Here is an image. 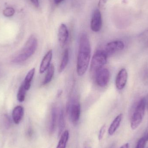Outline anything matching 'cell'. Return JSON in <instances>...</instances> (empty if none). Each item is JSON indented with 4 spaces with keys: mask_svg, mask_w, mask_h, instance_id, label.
Here are the masks:
<instances>
[{
    "mask_svg": "<svg viewBox=\"0 0 148 148\" xmlns=\"http://www.w3.org/2000/svg\"><path fill=\"white\" fill-rule=\"evenodd\" d=\"M91 56V47L88 36L83 34L79 40V49L77 62V73L83 75L88 69Z\"/></svg>",
    "mask_w": 148,
    "mask_h": 148,
    "instance_id": "1",
    "label": "cell"
},
{
    "mask_svg": "<svg viewBox=\"0 0 148 148\" xmlns=\"http://www.w3.org/2000/svg\"><path fill=\"white\" fill-rule=\"evenodd\" d=\"M105 131H106V126L105 125L101 127L100 131H99V136H98V139L99 140H101L102 139L104 134H105Z\"/></svg>",
    "mask_w": 148,
    "mask_h": 148,
    "instance_id": "23",
    "label": "cell"
},
{
    "mask_svg": "<svg viewBox=\"0 0 148 148\" xmlns=\"http://www.w3.org/2000/svg\"><path fill=\"white\" fill-rule=\"evenodd\" d=\"M108 55L103 50H98L93 56L91 60L90 69L92 71L95 72L107 63Z\"/></svg>",
    "mask_w": 148,
    "mask_h": 148,
    "instance_id": "4",
    "label": "cell"
},
{
    "mask_svg": "<svg viewBox=\"0 0 148 148\" xmlns=\"http://www.w3.org/2000/svg\"><path fill=\"white\" fill-rule=\"evenodd\" d=\"M15 13V10L12 7H8L3 11V14L5 17H10L14 16Z\"/></svg>",
    "mask_w": 148,
    "mask_h": 148,
    "instance_id": "21",
    "label": "cell"
},
{
    "mask_svg": "<svg viewBox=\"0 0 148 148\" xmlns=\"http://www.w3.org/2000/svg\"><path fill=\"white\" fill-rule=\"evenodd\" d=\"M27 90L25 89L24 85L22 84L20 86L17 94V99L18 101L23 102L24 101L26 97V92Z\"/></svg>",
    "mask_w": 148,
    "mask_h": 148,
    "instance_id": "20",
    "label": "cell"
},
{
    "mask_svg": "<svg viewBox=\"0 0 148 148\" xmlns=\"http://www.w3.org/2000/svg\"><path fill=\"white\" fill-rule=\"evenodd\" d=\"M65 126L64 112L62 109L60 110L59 114V135L62 133Z\"/></svg>",
    "mask_w": 148,
    "mask_h": 148,
    "instance_id": "19",
    "label": "cell"
},
{
    "mask_svg": "<svg viewBox=\"0 0 148 148\" xmlns=\"http://www.w3.org/2000/svg\"><path fill=\"white\" fill-rule=\"evenodd\" d=\"M95 81L98 86L104 87L107 86L110 79V73L107 69L101 68L95 72Z\"/></svg>",
    "mask_w": 148,
    "mask_h": 148,
    "instance_id": "5",
    "label": "cell"
},
{
    "mask_svg": "<svg viewBox=\"0 0 148 148\" xmlns=\"http://www.w3.org/2000/svg\"><path fill=\"white\" fill-rule=\"evenodd\" d=\"M128 79V73L127 70L123 68L121 69L116 77V86L118 90H122L126 86Z\"/></svg>",
    "mask_w": 148,
    "mask_h": 148,
    "instance_id": "9",
    "label": "cell"
},
{
    "mask_svg": "<svg viewBox=\"0 0 148 148\" xmlns=\"http://www.w3.org/2000/svg\"><path fill=\"white\" fill-rule=\"evenodd\" d=\"M146 105V98L143 97L139 101L131 118L130 127L133 130L136 129L141 123L145 114Z\"/></svg>",
    "mask_w": 148,
    "mask_h": 148,
    "instance_id": "3",
    "label": "cell"
},
{
    "mask_svg": "<svg viewBox=\"0 0 148 148\" xmlns=\"http://www.w3.org/2000/svg\"><path fill=\"white\" fill-rule=\"evenodd\" d=\"M53 56V51L49 50L46 55L44 56L41 63L40 68V73L42 74L48 69L50 66L51 60Z\"/></svg>",
    "mask_w": 148,
    "mask_h": 148,
    "instance_id": "11",
    "label": "cell"
},
{
    "mask_svg": "<svg viewBox=\"0 0 148 148\" xmlns=\"http://www.w3.org/2000/svg\"><path fill=\"white\" fill-rule=\"evenodd\" d=\"M130 148V145L128 143H125L124 145H123L122 146H121L120 148Z\"/></svg>",
    "mask_w": 148,
    "mask_h": 148,
    "instance_id": "25",
    "label": "cell"
},
{
    "mask_svg": "<svg viewBox=\"0 0 148 148\" xmlns=\"http://www.w3.org/2000/svg\"><path fill=\"white\" fill-rule=\"evenodd\" d=\"M124 48V44L121 41H115L109 42L105 47V52L107 55L112 54L116 52L123 50Z\"/></svg>",
    "mask_w": 148,
    "mask_h": 148,
    "instance_id": "8",
    "label": "cell"
},
{
    "mask_svg": "<svg viewBox=\"0 0 148 148\" xmlns=\"http://www.w3.org/2000/svg\"><path fill=\"white\" fill-rule=\"evenodd\" d=\"M147 142L145 137H142L138 141L136 148H145Z\"/></svg>",
    "mask_w": 148,
    "mask_h": 148,
    "instance_id": "22",
    "label": "cell"
},
{
    "mask_svg": "<svg viewBox=\"0 0 148 148\" xmlns=\"http://www.w3.org/2000/svg\"><path fill=\"white\" fill-rule=\"evenodd\" d=\"M58 39L60 45L62 48H64L68 40L69 33L66 26L65 24H61L58 30Z\"/></svg>",
    "mask_w": 148,
    "mask_h": 148,
    "instance_id": "10",
    "label": "cell"
},
{
    "mask_svg": "<svg viewBox=\"0 0 148 148\" xmlns=\"http://www.w3.org/2000/svg\"><path fill=\"white\" fill-rule=\"evenodd\" d=\"M35 73V69L33 68L28 73L25 77L24 82L23 84L24 85V88L27 91L30 89L31 87V82L34 75Z\"/></svg>",
    "mask_w": 148,
    "mask_h": 148,
    "instance_id": "14",
    "label": "cell"
},
{
    "mask_svg": "<svg viewBox=\"0 0 148 148\" xmlns=\"http://www.w3.org/2000/svg\"><path fill=\"white\" fill-rule=\"evenodd\" d=\"M123 116V114H120L116 116L114 120L112 122L109 128L108 131V133L109 135H113L120 127L121 122L122 120Z\"/></svg>",
    "mask_w": 148,
    "mask_h": 148,
    "instance_id": "13",
    "label": "cell"
},
{
    "mask_svg": "<svg viewBox=\"0 0 148 148\" xmlns=\"http://www.w3.org/2000/svg\"><path fill=\"white\" fill-rule=\"evenodd\" d=\"M147 148H148V147H147Z\"/></svg>",
    "mask_w": 148,
    "mask_h": 148,
    "instance_id": "29",
    "label": "cell"
},
{
    "mask_svg": "<svg viewBox=\"0 0 148 148\" xmlns=\"http://www.w3.org/2000/svg\"><path fill=\"white\" fill-rule=\"evenodd\" d=\"M144 137H145L146 141H147V142L148 141V131L147 133V135H146V136H144Z\"/></svg>",
    "mask_w": 148,
    "mask_h": 148,
    "instance_id": "28",
    "label": "cell"
},
{
    "mask_svg": "<svg viewBox=\"0 0 148 148\" xmlns=\"http://www.w3.org/2000/svg\"><path fill=\"white\" fill-rule=\"evenodd\" d=\"M57 111L55 108H52L51 111V118L49 125V132L50 134H53L55 130L57 122Z\"/></svg>",
    "mask_w": 148,
    "mask_h": 148,
    "instance_id": "15",
    "label": "cell"
},
{
    "mask_svg": "<svg viewBox=\"0 0 148 148\" xmlns=\"http://www.w3.org/2000/svg\"><path fill=\"white\" fill-rule=\"evenodd\" d=\"M102 26V20L101 12L96 10L93 13L90 22V28L92 31L98 32L100 31Z\"/></svg>",
    "mask_w": 148,
    "mask_h": 148,
    "instance_id": "7",
    "label": "cell"
},
{
    "mask_svg": "<svg viewBox=\"0 0 148 148\" xmlns=\"http://www.w3.org/2000/svg\"><path fill=\"white\" fill-rule=\"evenodd\" d=\"M37 46V39L34 36H30L23 47L14 57L13 62L18 63L26 61L34 54Z\"/></svg>",
    "mask_w": 148,
    "mask_h": 148,
    "instance_id": "2",
    "label": "cell"
},
{
    "mask_svg": "<svg viewBox=\"0 0 148 148\" xmlns=\"http://www.w3.org/2000/svg\"><path fill=\"white\" fill-rule=\"evenodd\" d=\"M69 138V132L68 130H66L62 135L61 137L56 148H66Z\"/></svg>",
    "mask_w": 148,
    "mask_h": 148,
    "instance_id": "18",
    "label": "cell"
},
{
    "mask_svg": "<svg viewBox=\"0 0 148 148\" xmlns=\"http://www.w3.org/2000/svg\"><path fill=\"white\" fill-rule=\"evenodd\" d=\"M31 2L33 5L36 8L39 7V0H29Z\"/></svg>",
    "mask_w": 148,
    "mask_h": 148,
    "instance_id": "24",
    "label": "cell"
},
{
    "mask_svg": "<svg viewBox=\"0 0 148 148\" xmlns=\"http://www.w3.org/2000/svg\"><path fill=\"white\" fill-rule=\"evenodd\" d=\"M81 105L77 101H74L69 105L68 113L71 121L74 124H77L81 115Z\"/></svg>",
    "mask_w": 148,
    "mask_h": 148,
    "instance_id": "6",
    "label": "cell"
},
{
    "mask_svg": "<svg viewBox=\"0 0 148 148\" xmlns=\"http://www.w3.org/2000/svg\"><path fill=\"white\" fill-rule=\"evenodd\" d=\"M63 1V0H54V1L56 4H59V3H61Z\"/></svg>",
    "mask_w": 148,
    "mask_h": 148,
    "instance_id": "27",
    "label": "cell"
},
{
    "mask_svg": "<svg viewBox=\"0 0 148 148\" xmlns=\"http://www.w3.org/2000/svg\"><path fill=\"white\" fill-rule=\"evenodd\" d=\"M27 135L29 136H31L32 135V130L30 129H29L27 131Z\"/></svg>",
    "mask_w": 148,
    "mask_h": 148,
    "instance_id": "26",
    "label": "cell"
},
{
    "mask_svg": "<svg viewBox=\"0 0 148 148\" xmlns=\"http://www.w3.org/2000/svg\"><path fill=\"white\" fill-rule=\"evenodd\" d=\"M69 60V52L68 49H66L63 52L62 60L59 67V72L62 73L65 70L68 63Z\"/></svg>",
    "mask_w": 148,
    "mask_h": 148,
    "instance_id": "16",
    "label": "cell"
},
{
    "mask_svg": "<svg viewBox=\"0 0 148 148\" xmlns=\"http://www.w3.org/2000/svg\"><path fill=\"white\" fill-rule=\"evenodd\" d=\"M54 73V66L53 64H51L49 66V68L48 69L47 72L46 76H45L44 81H43V82H42L43 85H46V84H48L49 83V82H51L52 79H53Z\"/></svg>",
    "mask_w": 148,
    "mask_h": 148,
    "instance_id": "17",
    "label": "cell"
},
{
    "mask_svg": "<svg viewBox=\"0 0 148 148\" xmlns=\"http://www.w3.org/2000/svg\"><path fill=\"white\" fill-rule=\"evenodd\" d=\"M24 115V109L21 106H17L14 109L12 112V118L15 124L21 122Z\"/></svg>",
    "mask_w": 148,
    "mask_h": 148,
    "instance_id": "12",
    "label": "cell"
}]
</instances>
